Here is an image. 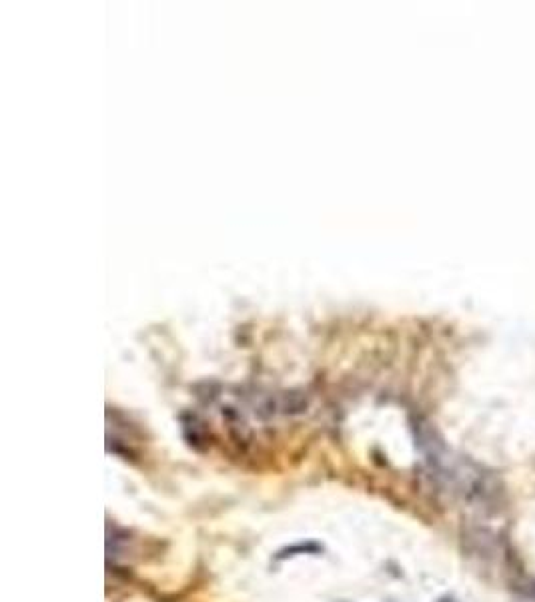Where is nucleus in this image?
Here are the masks:
<instances>
[{
  "label": "nucleus",
  "instance_id": "obj_1",
  "mask_svg": "<svg viewBox=\"0 0 535 602\" xmlns=\"http://www.w3.org/2000/svg\"><path fill=\"white\" fill-rule=\"evenodd\" d=\"M522 592L529 598V601L535 602V580H527L522 584Z\"/></svg>",
  "mask_w": 535,
  "mask_h": 602
}]
</instances>
